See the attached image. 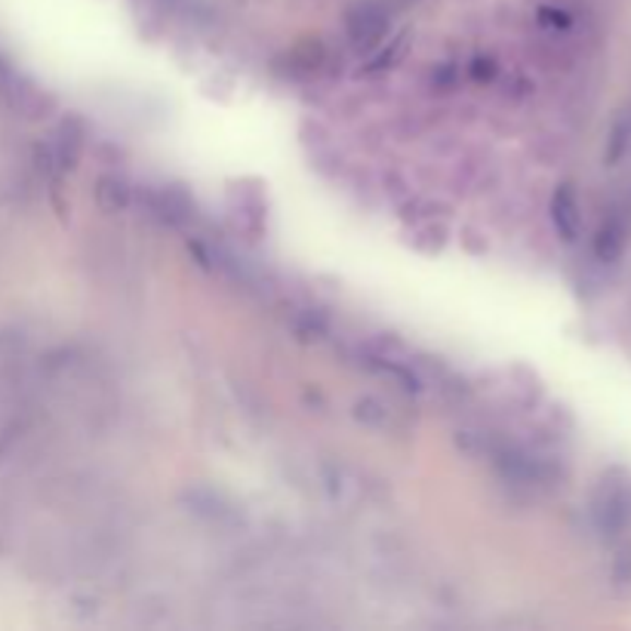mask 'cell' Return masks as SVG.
I'll return each instance as SVG.
<instances>
[{
    "label": "cell",
    "instance_id": "cell-1",
    "mask_svg": "<svg viewBox=\"0 0 631 631\" xmlns=\"http://www.w3.org/2000/svg\"><path fill=\"white\" fill-rule=\"evenodd\" d=\"M592 517L595 527L614 539L631 527V480L622 472H610L597 484L592 499Z\"/></svg>",
    "mask_w": 631,
    "mask_h": 631
},
{
    "label": "cell",
    "instance_id": "cell-2",
    "mask_svg": "<svg viewBox=\"0 0 631 631\" xmlns=\"http://www.w3.org/2000/svg\"><path fill=\"white\" fill-rule=\"evenodd\" d=\"M345 32L352 37V44L360 47V50L382 44V37L389 35V13H385V7H379L373 0H358L345 13Z\"/></svg>",
    "mask_w": 631,
    "mask_h": 631
},
{
    "label": "cell",
    "instance_id": "cell-3",
    "mask_svg": "<svg viewBox=\"0 0 631 631\" xmlns=\"http://www.w3.org/2000/svg\"><path fill=\"white\" fill-rule=\"evenodd\" d=\"M551 223L558 228V235L567 243H576L582 235V213H580V198H576V188L570 182H563L551 198Z\"/></svg>",
    "mask_w": 631,
    "mask_h": 631
},
{
    "label": "cell",
    "instance_id": "cell-4",
    "mask_svg": "<svg viewBox=\"0 0 631 631\" xmlns=\"http://www.w3.org/2000/svg\"><path fill=\"white\" fill-rule=\"evenodd\" d=\"M84 152V127L74 118H66L50 139V160L59 170H69Z\"/></svg>",
    "mask_w": 631,
    "mask_h": 631
},
{
    "label": "cell",
    "instance_id": "cell-5",
    "mask_svg": "<svg viewBox=\"0 0 631 631\" xmlns=\"http://www.w3.org/2000/svg\"><path fill=\"white\" fill-rule=\"evenodd\" d=\"M622 250H626V225H622V219L610 216L607 223L597 228L595 257L604 265H614L616 259L622 257Z\"/></svg>",
    "mask_w": 631,
    "mask_h": 631
},
{
    "label": "cell",
    "instance_id": "cell-6",
    "mask_svg": "<svg viewBox=\"0 0 631 631\" xmlns=\"http://www.w3.org/2000/svg\"><path fill=\"white\" fill-rule=\"evenodd\" d=\"M130 186L118 179V176H103L99 179V186H96V201L103 206L105 213H120V210H127L130 204Z\"/></svg>",
    "mask_w": 631,
    "mask_h": 631
},
{
    "label": "cell",
    "instance_id": "cell-7",
    "mask_svg": "<svg viewBox=\"0 0 631 631\" xmlns=\"http://www.w3.org/2000/svg\"><path fill=\"white\" fill-rule=\"evenodd\" d=\"M614 585L629 592L631 588V539H626L622 546L616 548L614 558Z\"/></svg>",
    "mask_w": 631,
    "mask_h": 631
},
{
    "label": "cell",
    "instance_id": "cell-8",
    "mask_svg": "<svg viewBox=\"0 0 631 631\" xmlns=\"http://www.w3.org/2000/svg\"><path fill=\"white\" fill-rule=\"evenodd\" d=\"M407 40H409V35L394 37L392 47H385V50L379 52V56H376V59H373V71L392 69V66H394V62H397V59H404V52H407Z\"/></svg>",
    "mask_w": 631,
    "mask_h": 631
}]
</instances>
